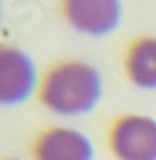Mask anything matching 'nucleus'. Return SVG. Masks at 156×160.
<instances>
[{
  "instance_id": "nucleus-1",
  "label": "nucleus",
  "mask_w": 156,
  "mask_h": 160,
  "mask_svg": "<svg viewBox=\"0 0 156 160\" xmlns=\"http://www.w3.org/2000/svg\"><path fill=\"white\" fill-rule=\"evenodd\" d=\"M100 75L85 62L54 67L42 85V102L58 114H81L100 100Z\"/></svg>"
},
{
  "instance_id": "nucleus-2",
  "label": "nucleus",
  "mask_w": 156,
  "mask_h": 160,
  "mask_svg": "<svg viewBox=\"0 0 156 160\" xmlns=\"http://www.w3.org/2000/svg\"><path fill=\"white\" fill-rule=\"evenodd\" d=\"M113 152L121 160H156V121L148 117H123L110 133Z\"/></svg>"
},
{
  "instance_id": "nucleus-3",
  "label": "nucleus",
  "mask_w": 156,
  "mask_h": 160,
  "mask_svg": "<svg viewBox=\"0 0 156 160\" xmlns=\"http://www.w3.org/2000/svg\"><path fill=\"white\" fill-rule=\"evenodd\" d=\"M36 85V67L25 52L0 46V104H19Z\"/></svg>"
},
{
  "instance_id": "nucleus-4",
  "label": "nucleus",
  "mask_w": 156,
  "mask_h": 160,
  "mask_svg": "<svg viewBox=\"0 0 156 160\" xmlns=\"http://www.w3.org/2000/svg\"><path fill=\"white\" fill-rule=\"evenodd\" d=\"M67 21L81 33L104 36L119 25V0H65Z\"/></svg>"
},
{
  "instance_id": "nucleus-5",
  "label": "nucleus",
  "mask_w": 156,
  "mask_h": 160,
  "mask_svg": "<svg viewBox=\"0 0 156 160\" xmlns=\"http://www.w3.org/2000/svg\"><path fill=\"white\" fill-rule=\"evenodd\" d=\"M90 139L73 129H50L36 143V160H92Z\"/></svg>"
},
{
  "instance_id": "nucleus-6",
  "label": "nucleus",
  "mask_w": 156,
  "mask_h": 160,
  "mask_svg": "<svg viewBox=\"0 0 156 160\" xmlns=\"http://www.w3.org/2000/svg\"><path fill=\"white\" fill-rule=\"evenodd\" d=\"M127 75L138 88L156 89V40L142 38L127 54Z\"/></svg>"
}]
</instances>
